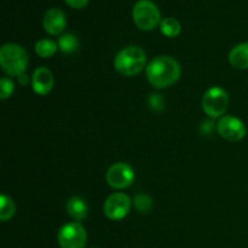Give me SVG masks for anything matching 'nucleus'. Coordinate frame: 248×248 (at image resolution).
I'll return each instance as SVG.
<instances>
[{"instance_id":"nucleus-1","label":"nucleus","mask_w":248,"mask_h":248,"mask_svg":"<svg viewBox=\"0 0 248 248\" xmlns=\"http://www.w3.org/2000/svg\"><path fill=\"white\" fill-rule=\"evenodd\" d=\"M148 81L156 89H166L181 78V65L170 56L155 57L145 68Z\"/></svg>"},{"instance_id":"nucleus-2","label":"nucleus","mask_w":248,"mask_h":248,"mask_svg":"<svg viewBox=\"0 0 248 248\" xmlns=\"http://www.w3.org/2000/svg\"><path fill=\"white\" fill-rule=\"evenodd\" d=\"M0 64L5 74L16 77L24 74L28 65V55L22 46L7 43L0 48Z\"/></svg>"},{"instance_id":"nucleus-3","label":"nucleus","mask_w":248,"mask_h":248,"mask_svg":"<svg viewBox=\"0 0 248 248\" xmlns=\"http://www.w3.org/2000/svg\"><path fill=\"white\" fill-rule=\"evenodd\" d=\"M145 63L147 56L144 51L138 46H128L115 56L114 67L124 77H133L144 69Z\"/></svg>"},{"instance_id":"nucleus-4","label":"nucleus","mask_w":248,"mask_h":248,"mask_svg":"<svg viewBox=\"0 0 248 248\" xmlns=\"http://www.w3.org/2000/svg\"><path fill=\"white\" fill-rule=\"evenodd\" d=\"M132 17L136 26L142 31H153L161 23L159 7L152 0H140L136 2Z\"/></svg>"},{"instance_id":"nucleus-5","label":"nucleus","mask_w":248,"mask_h":248,"mask_svg":"<svg viewBox=\"0 0 248 248\" xmlns=\"http://www.w3.org/2000/svg\"><path fill=\"white\" fill-rule=\"evenodd\" d=\"M229 106V96L222 87L213 86L202 97V109L210 118L217 119L224 115Z\"/></svg>"},{"instance_id":"nucleus-6","label":"nucleus","mask_w":248,"mask_h":248,"mask_svg":"<svg viewBox=\"0 0 248 248\" xmlns=\"http://www.w3.org/2000/svg\"><path fill=\"white\" fill-rule=\"evenodd\" d=\"M57 240L61 248H85L86 230L79 222L67 223L58 232Z\"/></svg>"},{"instance_id":"nucleus-7","label":"nucleus","mask_w":248,"mask_h":248,"mask_svg":"<svg viewBox=\"0 0 248 248\" xmlns=\"http://www.w3.org/2000/svg\"><path fill=\"white\" fill-rule=\"evenodd\" d=\"M107 183L114 189H125L132 184L135 179V172L128 164L116 162L111 165L106 174Z\"/></svg>"},{"instance_id":"nucleus-8","label":"nucleus","mask_w":248,"mask_h":248,"mask_svg":"<svg viewBox=\"0 0 248 248\" xmlns=\"http://www.w3.org/2000/svg\"><path fill=\"white\" fill-rule=\"evenodd\" d=\"M131 199L126 194H111L106 200L103 212L110 220H121L130 213Z\"/></svg>"},{"instance_id":"nucleus-9","label":"nucleus","mask_w":248,"mask_h":248,"mask_svg":"<svg viewBox=\"0 0 248 248\" xmlns=\"http://www.w3.org/2000/svg\"><path fill=\"white\" fill-rule=\"evenodd\" d=\"M217 131L224 140L229 142H239L246 136V126L244 121L232 115H225L218 121Z\"/></svg>"},{"instance_id":"nucleus-10","label":"nucleus","mask_w":248,"mask_h":248,"mask_svg":"<svg viewBox=\"0 0 248 248\" xmlns=\"http://www.w3.org/2000/svg\"><path fill=\"white\" fill-rule=\"evenodd\" d=\"M43 24L46 33H48L50 35H60L67 26L64 12L56 7L47 10L44 15Z\"/></svg>"},{"instance_id":"nucleus-11","label":"nucleus","mask_w":248,"mask_h":248,"mask_svg":"<svg viewBox=\"0 0 248 248\" xmlns=\"http://www.w3.org/2000/svg\"><path fill=\"white\" fill-rule=\"evenodd\" d=\"M53 75L47 68L40 67L34 70L31 75V87L33 91L39 96H46L51 92L53 87Z\"/></svg>"},{"instance_id":"nucleus-12","label":"nucleus","mask_w":248,"mask_h":248,"mask_svg":"<svg viewBox=\"0 0 248 248\" xmlns=\"http://www.w3.org/2000/svg\"><path fill=\"white\" fill-rule=\"evenodd\" d=\"M229 63L236 69H248V41L234 46L229 52Z\"/></svg>"},{"instance_id":"nucleus-13","label":"nucleus","mask_w":248,"mask_h":248,"mask_svg":"<svg viewBox=\"0 0 248 248\" xmlns=\"http://www.w3.org/2000/svg\"><path fill=\"white\" fill-rule=\"evenodd\" d=\"M67 212L75 222L85 219L87 217L89 207H87L85 200L79 196H72L67 202Z\"/></svg>"},{"instance_id":"nucleus-14","label":"nucleus","mask_w":248,"mask_h":248,"mask_svg":"<svg viewBox=\"0 0 248 248\" xmlns=\"http://www.w3.org/2000/svg\"><path fill=\"white\" fill-rule=\"evenodd\" d=\"M35 53L41 58H50L56 53L58 44L51 39H41L35 44Z\"/></svg>"},{"instance_id":"nucleus-15","label":"nucleus","mask_w":248,"mask_h":248,"mask_svg":"<svg viewBox=\"0 0 248 248\" xmlns=\"http://www.w3.org/2000/svg\"><path fill=\"white\" fill-rule=\"evenodd\" d=\"M160 31L167 38H176L181 33L182 26L178 19L173 18V17H167V18L162 19L160 23Z\"/></svg>"},{"instance_id":"nucleus-16","label":"nucleus","mask_w":248,"mask_h":248,"mask_svg":"<svg viewBox=\"0 0 248 248\" xmlns=\"http://www.w3.org/2000/svg\"><path fill=\"white\" fill-rule=\"evenodd\" d=\"M58 48L63 53H73L79 48V39L72 33L63 34L58 39Z\"/></svg>"},{"instance_id":"nucleus-17","label":"nucleus","mask_w":248,"mask_h":248,"mask_svg":"<svg viewBox=\"0 0 248 248\" xmlns=\"http://www.w3.org/2000/svg\"><path fill=\"white\" fill-rule=\"evenodd\" d=\"M15 212H16V205H15L14 200L6 194H2L1 199H0V219L1 222L11 219Z\"/></svg>"},{"instance_id":"nucleus-18","label":"nucleus","mask_w":248,"mask_h":248,"mask_svg":"<svg viewBox=\"0 0 248 248\" xmlns=\"http://www.w3.org/2000/svg\"><path fill=\"white\" fill-rule=\"evenodd\" d=\"M135 206L140 213H148L153 207V201L145 194H138L135 198Z\"/></svg>"},{"instance_id":"nucleus-19","label":"nucleus","mask_w":248,"mask_h":248,"mask_svg":"<svg viewBox=\"0 0 248 248\" xmlns=\"http://www.w3.org/2000/svg\"><path fill=\"white\" fill-rule=\"evenodd\" d=\"M14 90L15 85L12 80L9 78H1V80H0V98L4 101V99L11 97V94L14 93Z\"/></svg>"},{"instance_id":"nucleus-20","label":"nucleus","mask_w":248,"mask_h":248,"mask_svg":"<svg viewBox=\"0 0 248 248\" xmlns=\"http://www.w3.org/2000/svg\"><path fill=\"white\" fill-rule=\"evenodd\" d=\"M64 1L74 9H82L89 4V0H64Z\"/></svg>"},{"instance_id":"nucleus-21","label":"nucleus","mask_w":248,"mask_h":248,"mask_svg":"<svg viewBox=\"0 0 248 248\" xmlns=\"http://www.w3.org/2000/svg\"><path fill=\"white\" fill-rule=\"evenodd\" d=\"M17 79H18L19 84L23 85V86H26V85L28 84V77H27V75H26V73H24V74H22V75H19V77L17 78Z\"/></svg>"}]
</instances>
